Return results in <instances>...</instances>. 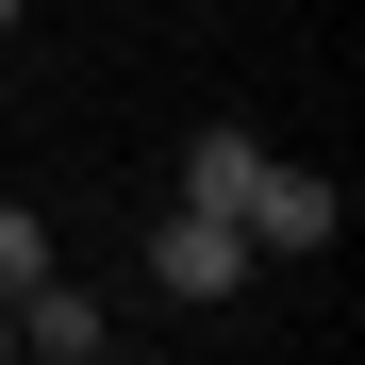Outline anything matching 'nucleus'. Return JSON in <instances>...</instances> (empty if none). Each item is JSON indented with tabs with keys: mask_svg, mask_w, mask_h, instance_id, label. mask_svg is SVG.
I'll return each mask as SVG.
<instances>
[{
	"mask_svg": "<svg viewBox=\"0 0 365 365\" xmlns=\"http://www.w3.org/2000/svg\"><path fill=\"white\" fill-rule=\"evenodd\" d=\"M150 282H166V299H232V282H250V232H232L216 200H182V216L150 232Z\"/></svg>",
	"mask_w": 365,
	"mask_h": 365,
	"instance_id": "obj_1",
	"label": "nucleus"
},
{
	"mask_svg": "<svg viewBox=\"0 0 365 365\" xmlns=\"http://www.w3.org/2000/svg\"><path fill=\"white\" fill-rule=\"evenodd\" d=\"M332 216H349V200H332L316 166H282V150H266L250 200H232V232H250V250H332Z\"/></svg>",
	"mask_w": 365,
	"mask_h": 365,
	"instance_id": "obj_2",
	"label": "nucleus"
},
{
	"mask_svg": "<svg viewBox=\"0 0 365 365\" xmlns=\"http://www.w3.org/2000/svg\"><path fill=\"white\" fill-rule=\"evenodd\" d=\"M0 316H17V349H34V365H100V332H116V316H100V299H83L67 266H50V282H17Z\"/></svg>",
	"mask_w": 365,
	"mask_h": 365,
	"instance_id": "obj_3",
	"label": "nucleus"
},
{
	"mask_svg": "<svg viewBox=\"0 0 365 365\" xmlns=\"http://www.w3.org/2000/svg\"><path fill=\"white\" fill-rule=\"evenodd\" d=\"M250 182H266V133H250V116H200V150H182V200H250Z\"/></svg>",
	"mask_w": 365,
	"mask_h": 365,
	"instance_id": "obj_4",
	"label": "nucleus"
},
{
	"mask_svg": "<svg viewBox=\"0 0 365 365\" xmlns=\"http://www.w3.org/2000/svg\"><path fill=\"white\" fill-rule=\"evenodd\" d=\"M17 282H50V216H17V200H0V299H17Z\"/></svg>",
	"mask_w": 365,
	"mask_h": 365,
	"instance_id": "obj_5",
	"label": "nucleus"
},
{
	"mask_svg": "<svg viewBox=\"0 0 365 365\" xmlns=\"http://www.w3.org/2000/svg\"><path fill=\"white\" fill-rule=\"evenodd\" d=\"M0 34H17V0H0Z\"/></svg>",
	"mask_w": 365,
	"mask_h": 365,
	"instance_id": "obj_6",
	"label": "nucleus"
},
{
	"mask_svg": "<svg viewBox=\"0 0 365 365\" xmlns=\"http://www.w3.org/2000/svg\"><path fill=\"white\" fill-rule=\"evenodd\" d=\"M0 349H17V316H0Z\"/></svg>",
	"mask_w": 365,
	"mask_h": 365,
	"instance_id": "obj_7",
	"label": "nucleus"
}]
</instances>
